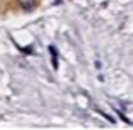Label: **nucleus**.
Returning <instances> with one entry per match:
<instances>
[{
  "label": "nucleus",
  "instance_id": "obj_2",
  "mask_svg": "<svg viewBox=\"0 0 133 130\" xmlns=\"http://www.w3.org/2000/svg\"><path fill=\"white\" fill-rule=\"evenodd\" d=\"M19 3L24 10H34L36 7V0H19Z\"/></svg>",
  "mask_w": 133,
  "mask_h": 130
},
{
  "label": "nucleus",
  "instance_id": "obj_1",
  "mask_svg": "<svg viewBox=\"0 0 133 130\" xmlns=\"http://www.w3.org/2000/svg\"><path fill=\"white\" fill-rule=\"evenodd\" d=\"M49 52H51V61H52V68L57 69L59 68V56H57V49L54 46H49Z\"/></svg>",
  "mask_w": 133,
  "mask_h": 130
}]
</instances>
